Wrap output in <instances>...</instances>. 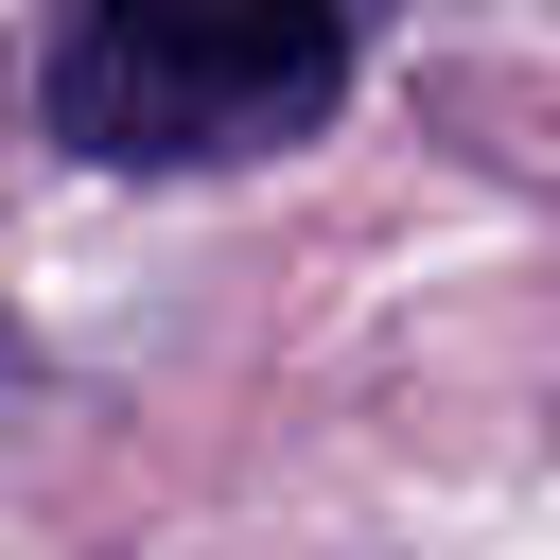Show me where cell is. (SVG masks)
Masks as SVG:
<instances>
[{
  "mask_svg": "<svg viewBox=\"0 0 560 560\" xmlns=\"http://www.w3.org/2000/svg\"><path fill=\"white\" fill-rule=\"evenodd\" d=\"M332 70H350L332 0H105L70 52V122L105 158H245L315 122Z\"/></svg>",
  "mask_w": 560,
  "mask_h": 560,
  "instance_id": "cell-1",
  "label": "cell"
}]
</instances>
